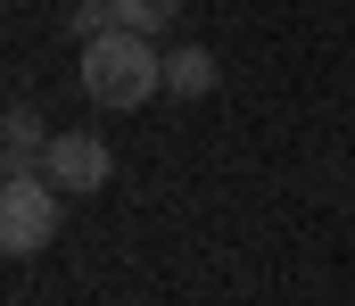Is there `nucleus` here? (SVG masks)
I'll return each mask as SVG.
<instances>
[{
  "label": "nucleus",
  "instance_id": "3",
  "mask_svg": "<svg viewBox=\"0 0 355 306\" xmlns=\"http://www.w3.org/2000/svg\"><path fill=\"white\" fill-rule=\"evenodd\" d=\"M42 174H50L67 199H91V191H107L116 158H107V141H99V133H50V149H42Z\"/></svg>",
  "mask_w": 355,
  "mask_h": 306
},
{
  "label": "nucleus",
  "instance_id": "5",
  "mask_svg": "<svg viewBox=\"0 0 355 306\" xmlns=\"http://www.w3.org/2000/svg\"><path fill=\"white\" fill-rule=\"evenodd\" d=\"M42 149H50V133H42V116L17 100L8 108V174H25V166H42Z\"/></svg>",
  "mask_w": 355,
  "mask_h": 306
},
{
  "label": "nucleus",
  "instance_id": "1",
  "mask_svg": "<svg viewBox=\"0 0 355 306\" xmlns=\"http://www.w3.org/2000/svg\"><path fill=\"white\" fill-rule=\"evenodd\" d=\"M166 92V50L132 25H107L99 42H83V100L91 108H149Z\"/></svg>",
  "mask_w": 355,
  "mask_h": 306
},
{
  "label": "nucleus",
  "instance_id": "6",
  "mask_svg": "<svg viewBox=\"0 0 355 306\" xmlns=\"http://www.w3.org/2000/svg\"><path fill=\"white\" fill-rule=\"evenodd\" d=\"M116 25H132V33H166V25H182V0H116Z\"/></svg>",
  "mask_w": 355,
  "mask_h": 306
},
{
  "label": "nucleus",
  "instance_id": "2",
  "mask_svg": "<svg viewBox=\"0 0 355 306\" xmlns=\"http://www.w3.org/2000/svg\"><path fill=\"white\" fill-rule=\"evenodd\" d=\"M58 223H67V191H58L42 166H25V174L0 182V248H8V257H42V248L58 240Z\"/></svg>",
  "mask_w": 355,
  "mask_h": 306
},
{
  "label": "nucleus",
  "instance_id": "4",
  "mask_svg": "<svg viewBox=\"0 0 355 306\" xmlns=\"http://www.w3.org/2000/svg\"><path fill=\"white\" fill-rule=\"evenodd\" d=\"M215 83H223L215 50H198V42H174V50H166V92H174V100H207Z\"/></svg>",
  "mask_w": 355,
  "mask_h": 306
}]
</instances>
